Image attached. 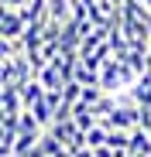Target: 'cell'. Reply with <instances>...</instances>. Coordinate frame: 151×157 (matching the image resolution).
<instances>
[{
    "mask_svg": "<svg viewBox=\"0 0 151 157\" xmlns=\"http://www.w3.org/2000/svg\"><path fill=\"white\" fill-rule=\"evenodd\" d=\"M17 130H21V133H45V126L38 123V116H35L31 109L21 113V126H17Z\"/></svg>",
    "mask_w": 151,
    "mask_h": 157,
    "instance_id": "30bf717a",
    "label": "cell"
},
{
    "mask_svg": "<svg viewBox=\"0 0 151 157\" xmlns=\"http://www.w3.org/2000/svg\"><path fill=\"white\" fill-rule=\"evenodd\" d=\"M31 0H4V10H21V7H28Z\"/></svg>",
    "mask_w": 151,
    "mask_h": 157,
    "instance_id": "7c38bea8",
    "label": "cell"
},
{
    "mask_svg": "<svg viewBox=\"0 0 151 157\" xmlns=\"http://www.w3.org/2000/svg\"><path fill=\"white\" fill-rule=\"evenodd\" d=\"M107 147H113L117 154H124V157H127V154H131V130H110Z\"/></svg>",
    "mask_w": 151,
    "mask_h": 157,
    "instance_id": "8992f818",
    "label": "cell"
},
{
    "mask_svg": "<svg viewBox=\"0 0 151 157\" xmlns=\"http://www.w3.org/2000/svg\"><path fill=\"white\" fill-rule=\"evenodd\" d=\"M86 38H83V31H79V21H65V28H62V51H79V44H83Z\"/></svg>",
    "mask_w": 151,
    "mask_h": 157,
    "instance_id": "3957f363",
    "label": "cell"
},
{
    "mask_svg": "<svg viewBox=\"0 0 151 157\" xmlns=\"http://www.w3.org/2000/svg\"><path fill=\"white\" fill-rule=\"evenodd\" d=\"M41 99H45V86L38 82V78H35V82H28V86L21 89V102H24V109H31L35 102H41Z\"/></svg>",
    "mask_w": 151,
    "mask_h": 157,
    "instance_id": "52a82bcc",
    "label": "cell"
},
{
    "mask_svg": "<svg viewBox=\"0 0 151 157\" xmlns=\"http://www.w3.org/2000/svg\"><path fill=\"white\" fill-rule=\"evenodd\" d=\"M117 106H120V99H117V96H103V99H100L96 106H93V116H96V120H107Z\"/></svg>",
    "mask_w": 151,
    "mask_h": 157,
    "instance_id": "9c48e42d",
    "label": "cell"
},
{
    "mask_svg": "<svg viewBox=\"0 0 151 157\" xmlns=\"http://www.w3.org/2000/svg\"><path fill=\"white\" fill-rule=\"evenodd\" d=\"M7 157H21V154H7Z\"/></svg>",
    "mask_w": 151,
    "mask_h": 157,
    "instance_id": "4fadbf2b",
    "label": "cell"
},
{
    "mask_svg": "<svg viewBox=\"0 0 151 157\" xmlns=\"http://www.w3.org/2000/svg\"><path fill=\"white\" fill-rule=\"evenodd\" d=\"M24 31H28V21L21 17V10H4V17H0V38H4V41H14V38H21Z\"/></svg>",
    "mask_w": 151,
    "mask_h": 157,
    "instance_id": "7a4b0ae2",
    "label": "cell"
},
{
    "mask_svg": "<svg viewBox=\"0 0 151 157\" xmlns=\"http://www.w3.org/2000/svg\"><path fill=\"white\" fill-rule=\"evenodd\" d=\"M48 133H52L55 140H62V144L69 147V140H72L76 133H79V126H76V120H69V123H52V126H48Z\"/></svg>",
    "mask_w": 151,
    "mask_h": 157,
    "instance_id": "ba28073f",
    "label": "cell"
},
{
    "mask_svg": "<svg viewBox=\"0 0 151 157\" xmlns=\"http://www.w3.org/2000/svg\"><path fill=\"white\" fill-rule=\"evenodd\" d=\"M103 96H107V92L100 89V86H83V99H79V102H86V106H96Z\"/></svg>",
    "mask_w": 151,
    "mask_h": 157,
    "instance_id": "8fae6325",
    "label": "cell"
},
{
    "mask_svg": "<svg viewBox=\"0 0 151 157\" xmlns=\"http://www.w3.org/2000/svg\"><path fill=\"white\" fill-rule=\"evenodd\" d=\"M137 113H141V106H117L107 120H100V126H107V130H134L137 126Z\"/></svg>",
    "mask_w": 151,
    "mask_h": 157,
    "instance_id": "6da1fadb",
    "label": "cell"
},
{
    "mask_svg": "<svg viewBox=\"0 0 151 157\" xmlns=\"http://www.w3.org/2000/svg\"><path fill=\"white\" fill-rule=\"evenodd\" d=\"M131 154H144V157H151V133H148V130H141V126L131 130Z\"/></svg>",
    "mask_w": 151,
    "mask_h": 157,
    "instance_id": "5b68a950",
    "label": "cell"
},
{
    "mask_svg": "<svg viewBox=\"0 0 151 157\" xmlns=\"http://www.w3.org/2000/svg\"><path fill=\"white\" fill-rule=\"evenodd\" d=\"M38 82L45 86V92H62V89H65V78H62L59 65H48V68H41V72H38Z\"/></svg>",
    "mask_w": 151,
    "mask_h": 157,
    "instance_id": "277c9868",
    "label": "cell"
}]
</instances>
